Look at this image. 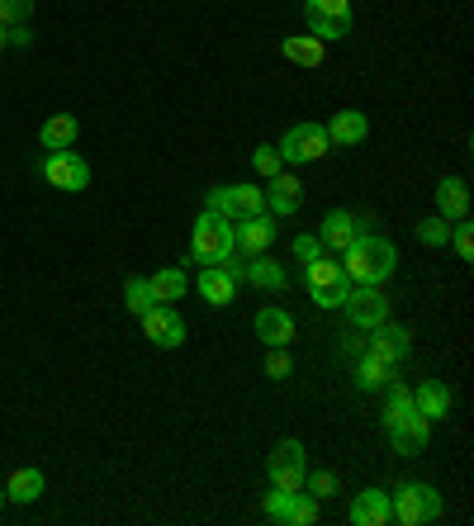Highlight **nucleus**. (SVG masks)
<instances>
[{
    "label": "nucleus",
    "mask_w": 474,
    "mask_h": 526,
    "mask_svg": "<svg viewBox=\"0 0 474 526\" xmlns=\"http://www.w3.org/2000/svg\"><path fill=\"white\" fill-rule=\"evenodd\" d=\"M384 432L394 441V451L408 455V451H422L427 441H432V422L422 418L418 408H413V389L399 384V375L384 384Z\"/></svg>",
    "instance_id": "obj_1"
},
{
    "label": "nucleus",
    "mask_w": 474,
    "mask_h": 526,
    "mask_svg": "<svg viewBox=\"0 0 474 526\" xmlns=\"http://www.w3.org/2000/svg\"><path fill=\"white\" fill-rule=\"evenodd\" d=\"M399 266V247L380 233H361L342 252V271H347L351 285H384L389 275Z\"/></svg>",
    "instance_id": "obj_2"
},
{
    "label": "nucleus",
    "mask_w": 474,
    "mask_h": 526,
    "mask_svg": "<svg viewBox=\"0 0 474 526\" xmlns=\"http://www.w3.org/2000/svg\"><path fill=\"white\" fill-rule=\"evenodd\" d=\"M389 512H394L399 526H432L446 512V498L432 484H422V479H403L399 489L389 493Z\"/></svg>",
    "instance_id": "obj_3"
},
{
    "label": "nucleus",
    "mask_w": 474,
    "mask_h": 526,
    "mask_svg": "<svg viewBox=\"0 0 474 526\" xmlns=\"http://www.w3.org/2000/svg\"><path fill=\"white\" fill-rule=\"evenodd\" d=\"M233 218H219V214H200L195 228H190V261L195 266H223L233 256Z\"/></svg>",
    "instance_id": "obj_4"
},
{
    "label": "nucleus",
    "mask_w": 474,
    "mask_h": 526,
    "mask_svg": "<svg viewBox=\"0 0 474 526\" xmlns=\"http://www.w3.org/2000/svg\"><path fill=\"white\" fill-rule=\"evenodd\" d=\"M261 512L275 526H313L318 522V498L309 489H271L261 498Z\"/></svg>",
    "instance_id": "obj_5"
},
{
    "label": "nucleus",
    "mask_w": 474,
    "mask_h": 526,
    "mask_svg": "<svg viewBox=\"0 0 474 526\" xmlns=\"http://www.w3.org/2000/svg\"><path fill=\"white\" fill-rule=\"evenodd\" d=\"M328 128L323 124H290L285 128V138L275 143L280 152V162L285 166H309V162H323L328 157Z\"/></svg>",
    "instance_id": "obj_6"
},
{
    "label": "nucleus",
    "mask_w": 474,
    "mask_h": 526,
    "mask_svg": "<svg viewBox=\"0 0 474 526\" xmlns=\"http://www.w3.org/2000/svg\"><path fill=\"white\" fill-rule=\"evenodd\" d=\"M389 294L380 290V285H351L347 304H342V313H347V323L356 327V332H370V327L389 323Z\"/></svg>",
    "instance_id": "obj_7"
},
{
    "label": "nucleus",
    "mask_w": 474,
    "mask_h": 526,
    "mask_svg": "<svg viewBox=\"0 0 474 526\" xmlns=\"http://www.w3.org/2000/svg\"><path fill=\"white\" fill-rule=\"evenodd\" d=\"M38 176L53 185V190H67V195H81L86 185H91V166L76 157L72 147L67 152H43V162H38Z\"/></svg>",
    "instance_id": "obj_8"
},
{
    "label": "nucleus",
    "mask_w": 474,
    "mask_h": 526,
    "mask_svg": "<svg viewBox=\"0 0 474 526\" xmlns=\"http://www.w3.org/2000/svg\"><path fill=\"white\" fill-rule=\"evenodd\" d=\"M304 474H309V451L299 441H280L266 460V479L271 489H304Z\"/></svg>",
    "instance_id": "obj_9"
},
{
    "label": "nucleus",
    "mask_w": 474,
    "mask_h": 526,
    "mask_svg": "<svg viewBox=\"0 0 474 526\" xmlns=\"http://www.w3.org/2000/svg\"><path fill=\"white\" fill-rule=\"evenodd\" d=\"M365 356H375V361H384V365H403L413 356V332H408V327H394V323L370 327Z\"/></svg>",
    "instance_id": "obj_10"
},
{
    "label": "nucleus",
    "mask_w": 474,
    "mask_h": 526,
    "mask_svg": "<svg viewBox=\"0 0 474 526\" xmlns=\"http://www.w3.org/2000/svg\"><path fill=\"white\" fill-rule=\"evenodd\" d=\"M275 237H280V228H275L271 214H252V218H233V247L242 256H261L275 247Z\"/></svg>",
    "instance_id": "obj_11"
},
{
    "label": "nucleus",
    "mask_w": 474,
    "mask_h": 526,
    "mask_svg": "<svg viewBox=\"0 0 474 526\" xmlns=\"http://www.w3.org/2000/svg\"><path fill=\"white\" fill-rule=\"evenodd\" d=\"M143 332L152 346H162V351H176L185 342V318L176 304H157V309L143 313Z\"/></svg>",
    "instance_id": "obj_12"
},
{
    "label": "nucleus",
    "mask_w": 474,
    "mask_h": 526,
    "mask_svg": "<svg viewBox=\"0 0 474 526\" xmlns=\"http://www.w3.org/2000/svg\"><path fill=\"white\" fill-rule=\"evenodd\" d=\"M361 233H365V228L356 223L351 209H328L323 223H318V242H323V252H332V256H342Z\"/></svg>",
    "instance_id": "obj_13"
},
{
    "label": "nucleus",
    "mask_w": 474,
    "mask_h": 526,
    "mask_svg": "<svg viewBox=\"0 0 474 526\" xmlns=\"http://www.w3.org/2000/svg\"><path fill=\"white\" fill-rule=\"evenodd\" d=\"M328 128V143L332 147H361L365 138H370V114H361V109H337L332 114Z\"/></svg>",
    "instance_id": "obj_14"
},
{
    "label": "nucleus",
    "mask_w": 474,
    "mask_h": 526,
    "mask_svg": "<svg viewBox=\"0 0 474 526\" xmlns=\"http://www.w3.org/2000/svg\"><path fill=\"white\" fill-rule=\"evenodd\" d=\"M299 204H304V185H299V176H290V171L271 176V190H266V214H271V218H290V214H299Z\"/></svg>",
    "instance_id": "obj_15"
},
{
    "label": "nucleus",
    "mask_w": 474,
    "mask_h": 526,
    "mask_svg": "<svg viewBox=\"0 0 474 526\" xmlns=\"http://www.w3.org/2000/svg\"><path fill=\"white\" fill-rule=\"evenodd\" d=\"M195 290H200V299L209 304V309H228V304L237 299V280L223 271V266H200Z\"/></svg>",
    "instance_id": "obj_16"
},
{
    "label": "nucleus",
    "mask_w": 474,
    "mask_h": 526,
    "mask_svg": "<svg viewBox=\"0 0 474 526\" xmlns=\"http://www.w3.org/2000/svg\"><path fill=\"white\" fill-rule=\"evenodd\" d=\"M242 280H247V285H256V290H266V294H280L285 285H290V271H285L280 261H271V256L261 252V256H247V266H242Z\"/></svg>",
    "instance_id": "obj_17"
},
{
    "label": "nucleus",
    "mask_w": 474,
    "mask_h": 526,
    "mask_svg": "<svg viewBox=\"0 0 474 526\" xmlns=\"http://www.w3.org/2000/svg\"><path fill=\"white\" fill-rule=\"evenodd\" d=\"M351 522L356 526H389L394 512H389V489H365L351 498Z\"/></svg>",
    "instance_id": "obj_18"
},
{
    "label": "nucleus",
    "mask_w": 474,
    "mask_h": 526,
    "mask_svg": "<svg viewBox=\"0 0 474 526\" xmlns=\"http://www.w3.org/2000/svg\"><path fill=\"white\" fill-rule=\"evenodd\" d=\"M256 342L290 346V342H294V318L280 309V304H266V309L256 313Z\"/></svg>",
    "instance_id": "obj_19"
},
{
    "label": "nucleus",
    "mask_w": 474,
    "mask_h": 526,
    "mask_svg": "<svg viewBox=\"0 0 474 526\" xmlns=\"http://www.w3.org/2000/svg\"><path fill=\"white\" fill-rule=\"evenodd\" d=\"M437 214L446 218V223L470 218V185L460 181V176H441L437 181Z\"/></svg>",
    "instance_id": "obj_20"
},
{
    "label": "nucleus",
    "mask_w": 474,
    "mask_h": 526,
    "mask_svg": "<svg viewBox=\"0 0 474 526\" xmlns=\"http://www.w3.org/2000/svg\"><path fill=\"white\" fill-rule=\"evenodd\" d=\"M76 133H81L76 114H48L38 128V143H43V152H67L76 143Z\"/></svg>",
    "instance_id": "obj_21"
},
{
    "label": "nucleus",
    "mask_w": 474,
    "mask_h": 526,
    "mask_svg": "<svg viewBox=\"0 0 474 526\" xmlns=\"http://www.w3.org/2000/svg\"><path fill=\"white\" fill-rule=\"evenodd\" d=\"M413 408H418L427 422H441L446 413H451V389L441 380H422L418 389H413Z\"/></svg>",
    "instance_id": "obj_22"
},
{
    "label": "nucleus",
    "mask_w": 474,
    "mask_h": 526,
    "mask_svg": "<svg viewBox=\"0 0 474 526\" xmlns=\"http://www.w3.org/2000/svg\"><path fill=\"white\" fill-rule=\"evenodd\" d=\"M147 285L157 294V304H181L185 290H190V275H185L181 266H162V271L147 275Z\"/></svg>",
    "instance_id": "obj_23"
},
{
    "label": "nucleus",
    "mask_w": 474,
    "mask_h": 526,
    "mask_svg": "<svg viewBox=\"0 0 474 526\" xmlns=\"http://www.w3.org/2000/svg\"><path fill=\"white\" fill-rule=\"evenodd\" d=\"M43 484H48V479H43V470L24 465V470L10 474V484H5V503H24V508H29V503H38V498H43Z\"/></svg>",
    "instance_id": "obj_24"
},
{
    "label": "nucleus",
    "mask_w": 474,
    "mask_h": 526,
    "mask_svg": "<svg viewBox=\"0 0 474 526\" xmlns=\"http://www.w3.org/2000/svg\"><path fill=\"white\" fill-rule=\"evenodd\" d=\"M280 57H290L294 67H323V57H328V43L323 38H280Z\"/></svg>",
    "instance_id": "obj_25"
},
{
    "label": "nucleus",
    "mask_w": 474,
    "mask_h": 526,
    "mask_svg": "<svg viewBox=\"0 0 474 526\" xmlns=\"http://www.w3.org/2000/svg\"><path fill=\"white\" fill-rule=\"evenodd\" d=\"M342 280H347V271H342V261L332 252L313 256L309 266H304V285H309V290H328V285H342Z\"/></svg>",
    "instance_id": "obj_26"
},
{
    "label": "nucleus",
    "mask_w": 474,
    "mask_h": 526,
    "mask_svg": "<svg viewBox=\"0 0 474 526\" xmlns=\"http://www.w3.org/2000/svg\"><path fill=\"white\" fill-rule=\"evenodd\" d=\"M394 375H399V365H384V361H375V356H365L361 351V361H356V389L375 394V389H384Z\"/></svg>",
    "instance_id": "obj_27"
},
{
    "label": "nucleus",
    "mask_w": 474,
    "mask_h": 526,
    "mask_svg": "<svg viewBox=\"0 0 474 526\" xmlns=\"http://www.w3.org/2000/svg\"><path fill=\"white\" fill-rule=\"evenodd\" d=\"M124 304L133 318H143L147 309H157V294H152V285H147L143 275H128L124 280Z\"/></svg>",
    "instance_id": "obj_28"
},
{
    "label": "nucleus",
    "mask_w": 474,
    "mask_h": 526,
    "mask_svg": "<svg viewBox=\"0 0 474 526\" xmlns=\"http://www.w3.org/2000/svg\"><path fill=\"white\" fill-rule=\"evenodd\" d=\"M418 242L422 247H446V242H451V223H446L441 214L418 218Z\"/></svg>",
    "instance_id": "obj_29"
},
{
    "label": "nucleus",
    "mask_w": 474,
    "mask_h": 526,
    "mask_svg": "<svg viewBox=\"0 0 474 526\" xmlns=\"http://www.w3.org/2000/svg\"><path fill=\"white\" fill-rule=\"evenodd\" d=\"M304 489L323 503V498H337V493H342V479H337L332 470H309V474H304Z\"/></svg>",
    "instance_id": "obj_30"
},
{
    "label": "nucleus",
    "mask_w": 474,
    "mask_h": 526,
    "mask_svg": "<svg viewBox=\"0 0 474 526\" xmlns=\"http://www.w3.org/2000/svg\"><path fill=\"white\" fill-rule=\"evenodd\" d=\"M304 15H318V19H337V24H351V0H304Z\"/></svg>",
    "instance_id": "obj_31"
},
{
    "label": "nucleus",
    "mask_w": 474,
    "mask_h": 526,
    "mask_svg": "<svg viewBox=\"0 0 474 526\" xmlns=\"http://www.w3.org/2000/svg\"><path fill=\"white\" fill-rule=\"evenodd\" d=\"M451 247H456V256L470 266L474 261V223L470 218H456V228H451Z\"/></svg>",
    "instance_id": "obj_32"
},
{
    "label": "nucleus",
    "mask_w": 474,
    "mask_h": 526,
    "mask_svg": "<svg viewBox=\"0 0 474 526\" xmlns=\"http://www.w3.org/2000/svg\"><path fill=\"white\" fill-rule=\"evenodd\" d=\"M304 24H309L313 38H323V43H337V38L351 34V24H337V19H318V15H304Z\"/></svg>",
    "instance_id": "obj_33"
},
{
    "label": "nucleus",
    "mask_w": 474,
    "mask_h": 526,
    "mask_svg": "<svg viewBox=\"0 0 474 526\" xmlns=\"http://www.w3.org/2000/svg\"><path fill=\"white\" fill-rule=\"evenodd\" d=\"M266 375H271V380H290L294 375L290 346H271V351H266Z\"/></svg>",
    "instance_id": "obj_34"
},
{
    "label": "nucleus",
    "mask_w": 474,
    "mask_h": 526,
    "mask_svg": "<svg viewBox=\"0 0 474 526\" xmlns=\"http://www.w3.org/2000/svg\"><path fill=\"white\" fill-rule=\"evenodd\" d=\"M252 166H256V176H266V181H271V176H280V171H285V162H280V152H275V143L256 147V152H252Z\"/></svg>",
    "instance_id": "obj_35"
},
{
    "label": "nucleus",
    "mask_w": 474,
    "mask_h": 526,
    "mask_svg": "<svg viewBox=\"0 0 474 526\" xmlns=\"http://www.w3.org/2000/svg\"><path fill=\"white\" fill-rule=\"evenodd\" d=\"M313 294V304H318V309H342V304H347V294H351V280H342V285H328V290H309Z\"/></svg>",
    "instance_id": "obj_36"
},
{
    "label": "nucleus",
    "mask_w": 474,
    "mask_h": 526,
    "mask_svg": "<svg viewBox=\"0 0 474 526\" xmlns=\"http://www.w3.org/2000/svg\"><path fill=\"white\" fill-rule=\"evenodd\" d=\"M34 15V0H0V24L10 29V24H29Z\"/></svg>",
    "instance_id": "obj_37"
},
{
    "label": "nucleus",
    "mask_w": 474,
    "mask_h": 526,
    "mask_svg": "<svg viewBox=\"0 0 474 526\" xmlns=\"http://www.w3.org/2000/svg\"><path fill=\"white\" fill-rule=\"evenodd\" d=\"M313 256H323V242H318V233H299V237H294V261H299V266H309Z\"/></svg>",
    "instance_id": "obj_38"
},
{
    "label": "nucleus",
    "mask_w": 474,
    "mask_h": 526,
    "mask_svg": "<svg viewBox=\"0 0 474 526\" xmlns=\"http://www.w3.org/2000/svg\"><path fill=\"white\" fill-rule=\"evenodd\" d=\"M29 43H34V29H29V24H10V29H5V48H29Z\"/></svg>",
    "instance_id": "obj_39"
},
{
    "label": "nucleus",
    "mask_w": 474,
    "mask_h": 526,
    "mask_svg": "<svg viewBox=\"0 0 474 526\" xmlns=\"http://www.w3.org/2000/svg\"><path fill=\"white\" fill-rule=\"evenodd\" d=\"M0 53H5V24H0Z\"/></svg>",
    "instance_id": "obj_40"
},
{
    "label": "nucleus",
    "mask_w": 474,
    "mask_h": 526,
    "mask_svg": "<svg viewBox=\"0 0 474 526\" xmlns=\"http://www.w3.org/2000/svg\"><path fill=\"white\" fill-rule=\"evenodd\" d=\"M0 508H5V484H0Z\"/></svg>",
    "instance_id": "obj_41"
}]
</instances>
